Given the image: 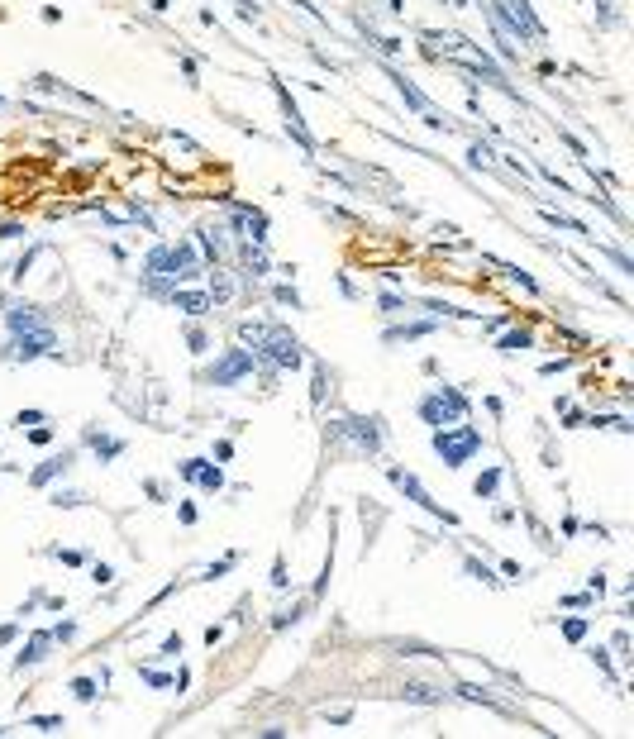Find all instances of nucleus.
Here are the masks:
<instances>
[{"instance_id":"11","label":"nucleus","mask_w":634,"mask_h":739,"mask_svg":"<svg viewBox=\"0 0 634 739\" xmlns=\"http://www.w3.org/2000/svg\"><path fill=\"white\" fill-rule=\"evenodd\" d=\"M496 487H501V468H487V472L472 482V492H477V496H491Z\"/></svg>"},{"instance_id":"2","label":"nucleus","mask_w":634,"mask_h":739,"mask_svg":"<svg viewBox=\"0 0 634 739\" xmlns=\"http://www.w3.org/2000/svg\"><path fill=\"white\" fill-rule=\"evenodd\" d=\"M243 334L253 339V353H267L282 367H301V343L286 329H243Z\"/></svg>"},{"instance_id":"20","label":"nucleus","mask_w":634,"mask_h":739,"mask_svg":"<svg viewBox=\"0 0 634 739\" xmlns=\"http://www.w3.org/2000/svg\"><path fill=\"white\" fill-rule=\"evenodd\" d=\"M162 653H182V634H167L162 639Z\"/></svg>"},{"instance_id":"7","label":"nucleus","mask_w":634,"mask_h":739,"mask_svg":"<svg viewBox=\"0 0 634 739\" xmlns=\"http://www.w3.org/2000/svg\"><path fill=\"white\" fill-rule=\"evenodd\" d=\"M182 477H186V482H201L206 492H219V487H224L219 468H206L201 458H186V463H182Z\"/></svg>"},{"instance_id":"17","label":"nucleus","mask_w":634,"mask_h":739,"mask_svg":"<svg viewBox=\"0 0 634 739\" xmlns=\"http://www.w3.org/2000/svg\"><path fill=\"white\" fill-rule=\"evenodd\" d=\"M91 577L106 587V582H114V568H110V563H96V572H91Z\"/></svg>"},{"instance_id":"16","label":"nucleus","mask_w":634,"mask_h":739,"mask_svg":"<svg viewBox=\"0 0 634 739\" xmlns=\"http://www.w3.org/2000/svg\"><path fill=\"white\" fill-rule=\"evenodd\" d=\"M563 634H568V639H582V634H587V620H563Z\"/></svg>"},{"instance_id":"3","label":"nucleus","mask_w":634,"mask_h":739,"mask_svg":"<svg viewBox=\"0 0 634 739\" xmlns=\"http://www.w3.org/2000/svg\"><path fill=\"white\" fill-rule=\"evenodd\" d=\"M463 411H467V396L463 391H434V396H424L420 401V415L424 424H434V429H443V424H453V420H463Z\"/></svg>"},{"instance_id":"4","label":"nucleus","mask_w":634,"mask_h":739,"mask_svg":"<svg viewBox=\"0 0 634 739\" xmlns=\"http://www.w3.org/2000/svg\"><path fill=\"white\" fill-rule=\"evenodd\" d=\"M148 272H167V277H191L196 272V248L177 243V248H158L148 258Z\"/></svg>"},{"instance_id":"9","label":"nucleus","mask_w":634,"mask_h":739,"mask_svg":"<svg viewBox=\"0 0 634 739\" xmlns=\"http://www.w3.org/2000/svg\"><path fill=\"white\" fill-rule=\"evenodd\" d=\"M48 644H53V634H34V639H29V649H24V653L14 658V668L24 673V668H34V663H43V658H48Z\"/></svg>"},{"instance_id":"6","label":"nucleus","mask_w":634,"mask_h":739,"mask_svg":"<svg viewBox=\"0 0 634 739\" xmlns=\"http://www.w3.org/2000/svg\"><path fill=\"white\" fill-rule=\"evenodd\" d=\"M391 482H396V487H401V492H406V496H411V501H415L420 511H429L434 520H443V525H453V520H458L453 511H443V506H439V501H434V496L424 492L420 482H415V472H406V468H391Z\"/></svg>"},{"instance_id":"12","label":"nucleus","mask_w":634,"mask_h":739,"mask_svg":"<svg viewBox=\"0 0 634 739\" xmlns=\"http://www.w3.org/2000/svg\"><path fill=\"white\" fill-rule=\"evenodd\" d=\"M177 311H191V315H206V311H210V301H206V296H177Z\"/></svg>"},{"instance_id":"10","label":"nucleus","mask_w":634,"mask_h":739,"mask_svg":"<svg viewBox=\"0 0 634 739\" xmlns=\"http://www.w3.org/2000/svg\"><path fill=\"white\" fill-rule=\"evenodd\" d=\"M67 468H72V453H58V458H48V463H43V468L34 472V487L53 482V477H58V472H67Z\"/></svg>"},{"instance_id":"5","label":"nucleus","mask_w":634,"mask_h":739,"mask_svg":"<svg viewBox=\"0 0 634 739\" xmlns=\"http://www.w3.org/2000/svg\"><path fill=\"white\" fill-rule=\"evenodd\" d=\"M253 363H258V353H253V348H229V353H224V358L210 367V382H215V387H234L239 377H248V372H253Z\"/></svg>"},{"instance_id":"18","label":"nucleus","mask_w":634,"mask_h":739,"mask_svg":"<svg viewBox=\"0 0 634 739\" xmlns=\"http://www.w3.org/2000/svg\"><path fill=\"white\" fill-rule=\"evenodd\" d=\"M29 439H34V444H48V439H53V429H48V424H34V429H29Z\"/></svg>"},{"instance_id":"1","label":"nucleus","mask_w":634,"mask_h":739,"mask_svg":"<svg viewBox=\"0 0 634 739\" xmlns=\"http://www.w3.org/2000/svg\"><path fill=\"white\" fill-rule=\"evenodd\" d=\"M482 448V429L477 424H443V429H434V453L448 463V468H463L472 453Z\"/></svg>"},{"instance_id":"13","label":"nucleus","mask_w":634,"mask_h":739,"mask_svg":"<svg viewBox=\"0 0 634 739\" xmlns=\"http://www.w3.org/2000/svg\"><path fill=\"white\" fill-rule=\"evenodd\" d=\"M72 692H77V701H96V682H91V677H77Z\"/></svg>"},{"instance_id":"19","label":"nucleus","mask_w":634,"mask_h":739,"mask_svg":"<svg viewBox=\"0 0 634 739\" xmlns=\"http://www.w3.org/2000/svg\"><path fill=\"white\" fill-rule=\"evenodd\" d=\"M467 572H472V577H482V582H496V577H491V572H487L477 558H467Z\"/></svg>"},{"instance_id":"14","label":"nucleus","mask_w":634,"mask_h":739,"mask_svg":"<svg viewBox=\"0 0 634 739\" xmlns=\"http://www.w3.org/2000/svg\"><path fill=\"white\" fill-rule=\"evenodd\" d=\"M501 348H506V353H515V348H529V334H525V329H520V334H506V339H501Z\"/></svg>"},{"instance_id":"15","label":"nucleus","mask_w":634,"mask_h":739,"mask_svg":"<svg viewBox=\"0 0 634 739\" xmlns=\"http://www.w3.org/2000/svg\"><path fill=\"white\" fill-rule=\"evenodd\" d=\"M91 444H96V453H101V458H114V453L124 448L119 439H91Z\"/></svg>"},{"instance_id":"8","label":"nucleus","mask_w":634,"mask_h":739,"mask_svg":"<svg viewBox=\"0 0 634 739\" xmlns=\"http://www.w3.org/2000/svg\"><path fill=\"white\" fill-rule=\"evenodd\" d=\"M48 348H53V334L38 329V334H29V339H14V343H10V358H38V353H48Z\"/></svg>"}]
</instances>
